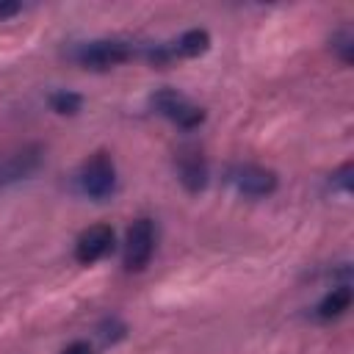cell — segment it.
<instances>
[{
	"label": "cell",
	"instance_id": "obj_10",
	"mask_svg": "<svg viewBox=\"0 0 354 354\" xmlns=\"http://www.w3.org/2000/svg\"><path fill=\"white\" fill-rule=\"evenodd\" d=\"M348 307H351V288H348V285L332 288V290L321 299V304H318V318H324V321L337 318V315H343Z\"/></svg>",
	"mask_w": 354,
	"mask_h": 354
},
{
	"label": "cell",
	"instance_id": "obj_14",
	"mask_svg": "<svg viewBox=\"0 0 354 354\" xmlns=\"http://www.w3.org/2000/svg\"><path fill=\"white\" fill-rule=\"evenodd\" d=\"M61 354H94V348H91L88 343H83V340H75V343H69Z\"/></svg>",
	"mask_w": 354,
	"mask_h": 354
},
{
	"label": "cell",
	"instance_id": "obj_7",
	"mask_svg": "<svg viewBox=\"0 0 354 354\" xmlns=\"http://www.w3.org/2000/svg\"><path fill=\"white\" fill-rule=\"evenodd\" d=\"M113 246V230L108 224H94L88 230L80 232L77 243H75V260L80 266H91L97 260H102Z\"/></svg>",
	"mask_w": 354,
	"mask_h": 354
},
{
	"label": "cell",
	"instance_id": "obj_8",
	"mask_svg": "<svg viewBox=\"0 0 354 354\" xmlns=\"http://www.w3.org/2000/svg\"><path fill=\"white\" fill-rule=\"evenodd\" d=\"M177 177L191 194H199L207 185V163H205V155L196 147H183L180 149V155H177Z\"/></svg>",
	"mask_w": 354,
	"mask_h": 354
},
{
	"label": "cell",
	"instance_id": "obj_13",
	"mask_svg": "<svg viewBox=\"0 0 354 354\" xmlns=\"http://www.w3.org/2000/svg\"><path fill=\"white\" fill-rule=\"evenodd\" d=\"M332 185H337L340 191H348V188H351V163H343V166L332 174Z\"/></svg>",
	"mask_w": 354,
	"mask_h": 354
},
{
	"label": "cell",
	"instance_id": "obj_2",
	"mask_svg": "<svg viewBox=\"0 0 354 354\" xmlns=\"http://www.w3.org/2000/svg\"><path fill=\"white\" fill-rule=\"evenodd\" d=\"M152 108L160 116H166L169 122H174L177 127H183V130H194V127H199L205 122V111L199 105H194L185 94L174 91V88L155 91L152 94Z\"/></svg>",
	"mask_w": 354,
	"mask_h": 354
},
{
	"label": "cell",
	"instance_id": "obj_3",
	"mask_svg": "<svg viewBox=\"0 0 354 354\" xmlns=\"http://www.w3.org/2000/svg\"><path fill=\"white\" fill-rule=\"evenodd\" d=\"M75 58L86 69H111V66H119L127 58H133V47L119 39H97V41L80 44L75 50Z\"/></svg>",
	"mask_w": 354,
	"mask_h": 354
},
{
	"label": "cell",
	"instance_id": "obj_5",
	"mask_svg": "<svg viewBox=\"0 0 354 354\" xmlns=\"http://www.w3.org/2000/svg\"><path fill=\"white\" fill-rule=\"evenodd\" d=\"M41 147L39 144H22L17 149H8L0 155V188L30 177L41 166Z\"/></svg>",
	"mask_w": 354,
	"mask_h": 354
},
{
	"label": "cell",
	"instance_id": "obj_15",
	"mask_svg": "<svg viewBox=\"0 0 354 354\" xmlns=\"http://www.w3.org/2000/svg\"><path fill=\"white\" fill-rule=\"evenodd\" d=\"M17 11H19L17 3H0V19H3V17H11V14H17Z\"/></svg>",
	"mask_w": 354,
	"mask_h": 354
},
{
	"label": "cell",
	"instance_id": "obj_1",
	"mask_svg": "<svg viewBox=\"0 0 354 354\" xmlns=\"http://www.w3.org/2000/svg\"><path fill=\"white\" fill-rule=\"evenodd\" d=\"M116 188V166L108 152H94L80 166V191L91 199H108Z\"/></svg>",
	"mask_w": 354,
	"mask_h": 354
},
{
	"label": "cell",
	"instance_id": "obj_12",
	"mask_svg": "<svg viewBox=\"0 0 354 354\" xmlns=\"http://www.w3.org/2000/svg\"><path fill=\"white\" fill-rule=\"evenodd\" d=\"M351 30H340L337 36H332V50H337L346 64H351Z\"/></svg>",
	"mask_w": 354,
	"mask_h": 354
},
{
	"label": "cell",
	"instance_id": "obj_6",
	"mask_svg": "<svg viewBox=\"0 0 354 354\" xmlns=\"http://www.w3.org/2000/svg\"><path fill=\"white\" fill-rule=\"evenodd\" d=\"M227 180L235 185V191L246 194V196H266L277 188V174L266 166H254V163H238L227 171Z\"/></svg>",
	"mask_w": 354,
	"mask_h": 354
},
{
	"label": "cell",
	"instance_id": "obj_9",
	"mask_svg": "<svg viewBox=\"0 0 354 354\" xmlns=\"http://www.w3.org/2000/svg\"><path fill=\"white\" fill-rule=\"evenodd\" d=\"M207 47H210V33L202 30V28H191L177 41L169 44V53H171V58H196Z\"/></svg>",
	"mask_w": 354,
	"mask_h": 354
},
{
	"label": "cell",
	"instance_id": "obj_4",
	"mask_svg": "<svg viewBox=\"0 0 354 354\" xmlns=\"http://www.w3.org/2000/svg\"><path fill=\"white\" fill-rule=\"evenodd\" d=\"M155 252V227L149 218H136L124 235V266L127 271H144Z\"/></svg>",
	"mask_w": 354,
	"mask_h": 354
},
{
	"label": "cell",
	"instance_id": "obj_11",
	"mask_svg": "<svg viewBox=\"0 0 354 354\" xmlns=\"http://www.w3.org/2000/svg\"><path fill=\"white\" fill-rule=\"evenodd\" d=\"M80 105H83V97L75 94V91H55V94H50V108L55 113H61V116H75L80 111Z\"/></svg>",
	"mask_w": 354,
	"mask_h": 354
}]
</instances>
